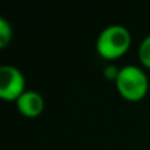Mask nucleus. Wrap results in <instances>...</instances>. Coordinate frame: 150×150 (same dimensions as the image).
Wrapping results in <instances>:
<instances>
[{
  "mask_svg": "<svg viewBox=\"0 0 150 150\" xmlns=\"http://www.w3.org/2000/svg\"><path fill=\"white\" fill-rule=\"evenodd\" d=\"M131 46V33L127 27L112 24L106 27L97 37L96 49L97 53L108 60L121 57Z\"/></svg>",
  "mask_w": 150,
  "mask_h": 150,
  "instance_id": "1",
  "label": "nucleus"
},
{
  "mask_svg": "<svg viewBox=\"0 0 150 150\" xmlns=\"http://www.w3.org/2000/svg\"><path fill=\"white\" fill-rule=\"evenodd\" d=\"M115 86L125 100L138 102L147 94L149 78L141 68L135 65H125L119 68Z\"/></svg>",
  "mask_w": 150,
  "mask_h": 150,
  "instance_id": "2",
  "label": "nucleus"
},
{
  "mask_svg": "<svg viewBox=\"0 0 150 150\" xmlns=\"http://www.w3.org/2000/svg\"><path fill=\"white\" fill-rule=\"evenodd\" d=\"M25 91V77L18 68L12 65L0 68V97L12 102L18 100Z\"/></svg>",
  "mask_w": 150,
  "mask_h": 150,
  "instance_id": "3",
  "label": "nucleus"
},
{
  "mask_svg": "<svg viewBox=\"0 0 150 150\" xmlns=\"http://www.w3.org/2000/svg\"><path fill=\"white\" fill-rule=\"evenodd\" d=\"M16 108L18 110L28 118H35L38 116L43 109H44V99L41 97L40 93L27 90L18 100H16Z\"/></svg>",
  "mask_w": 150,
  "mask_h": 150,
  "instance_id": "4",
  "label": "nucleus"
},
{
  "mask_svg": "<svg viewBox=\"0 0 150 150\" xmlns=\"http://www.w3.org/2000/svg\"><path fill=\"white\" fill-rule=\"evenodd\" d=\"M138 59L143 66L150 69V34L146 35L138 47Z\"/></svg>",
  "mask_w": 150,
  "mask_h": 150,
  "instance_id": "5",
  "label": "nucleus"
},
{
  "mask_svg": "<svg viewBox=\"0 0 150 150\" xmlns=\"http://www.w3.org/2000/svg\"><path fill=\"white\" fill-rule=\"evenodd\" d=\"M12 40V27L5 19L0 18V47H6V44Z\"/></svg>",
  "mask_w": 150,
  "mask_h": 150,
  "instance_id": "6",
  "label": "nucleus"
},
{
  "mask_svg": "<svg viewBox=\"0 0 150 150\" xmlns=\"http://www.w3.org/2000/svg\"><path fill=\"white\" fill-rule=\"evenodd\" d=\"M105 72V77L108 78V80H113V81H116V78H118V74H119V69L116 68V66H113V65H108L105 69H103Z\"/></svg>",
  "mask_w": 150,
  "mask_h": 150,
  "instance_id": "7",
  "label": "nucleus"
}]
</instances>
